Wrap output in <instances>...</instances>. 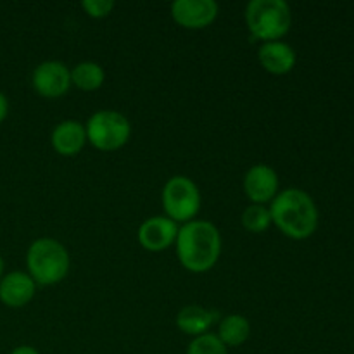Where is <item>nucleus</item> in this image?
<instances>
[{
    "instance_id": "nucleus-20",
    "label": "nucleus",
    "mask_w": 354,
    "mask_h": 354,
    "mask_svg": "<svg viewBox=\"0 0 354 354\" xmlns=\"http://www.w3.org/2000/svg\"><path fill=\"white\" fill-rule=\"evenodd\" d=\"M7 114H9V100H7V97L0 92V123L6 120Z\"/></svg>"
},
{
    "instance_id": "nucleus-17",
    "label": "nucleus",
    "mask_w": 354,
    "mask_h": 354,
    "mask_svg": "<svg viewBox=\"0 0 354 354\" xmlns=\"http://www.w3.org/2000/svg\"><path fill=\"white\" fill-rule=\"evenodd\" d=\"M242 227L251 234H263L272 227V214L266 206L261 204H249L241 216Z\"/></svg>"
},
{
    "instance_id": "nucleus-4",
    "label": "nucleus",
    "mask_w": 354,
    "mask_h": 354,
    "mask_svg": "<svg viewBox=\"0 0 354 354\" xmlns=\"http://www.w3.org/2000/svg\"><path fill=\"white\" fill-rule=\"evenodd\" d=\"M244 19L252 38L263 44L282 40L292 26V12L283 0H251L244 10Z\"/></svg>"
},
{
    "instance_id": "nucleus-7",
    "label": "nucleus",
    "mask_w": 354,
    "mask_h": 354,
    "mask_svg": "<svg viewBox=\"0 0 354 354\" xmlns=\"http://www.w3.org/2000/svg\"><path fill=\"white\" fill-rule=\"evenodd\" d=\"M31 85L45 99H59L71 88V69L61 61H44L33 69Z\"/></svg>"
},
{
    "instance_id": "nucleus-9",
    "label": "nucleus",
    "mask_w": 354,
    "mask_h": 354,
    "mask_svg": "<svg viewBox=\"0 0 354 354\" xmlns=\"http://www.w3.org/2000/svg\"><path fill=\"white\" fill-rule=\"evenodd\" d=\"M178 228V225L168 216H151L138 227V244L149 252H162L175 244Z\"/></svg>"
},
{
    "instance_id": "nucleus-5",
    "label": "nucleus",
    "mask_w": 354,
    "mask_h": 354,
    "mask_svg": "<svg viewBox=\"0 0 354 354\" xmlns=\"http://www.w3.org/2000/svg\"><path fill=\"white\" fill-rule=\"evenodd\" d=\"M86 142L97 151L114 152L124 147L131 137V124L124 114L113 109L93 113L85 123Z\"/></svg>"
},
{
    "instance_id": "nucleus-2",
    "label": "nucleus",
    "mask_w": 354,
    "mask_h": 354,
    "mask_svg": "<svg viewBox=\"0 0 354 354\" xmlns=\"http://www.w3.org/2000/svg\"><path fill=\"white\" fill-rule=\"evenodd\" d=\"M272 225L292 241H306L318 228V207L304 190L290 187L277 194L268 206Z\"/></svg>"
},
{
    "instance_id": "nucleus-16",
    "label": "nucleus",
    "mask_w": 354,
    "mask_h": 354,
    "mask_svg": "<svg viewBox=\"0 0 354 354\" xmlns=\"http://www.w3.org/2000/svg\"><path fill=\"white\" fill-rule=\"evenodd\" d=\"M106 82V71L99 62L83 61L71 69V85L83 92H95Z\"/></svg>"
},
{
    "instance_id": "nucleus-1",
    "label": "nucleus",
    "mask_w": 354,
    "mask_h": 354,
    "mask_svg": "<svg viewBox=\"0 0 354 354\" xmlns=\"http://www.w3.org/2000/svg\"><path fill=\"white\" fill-rule=\"evenodd\" d=\"M175 245L183 268L206 273L216 266L221 256V234L211 221L192 220L178 228Z\"/></svg>"
},
{
    "instance_id": "nucleus-10",
    "label": "nucleus",
    "mask_w": 354,
    "mask_h": 354,
    "mask_svg": "<svg viewBox=\"0 0 354 354\" xmlns=\"http://www.w3.org/2000/svg\"><path fill=\"white\" fill-rule=\"evenodd\" d=\"M279 175L268 165H254L244 175V194L251 204L266 206L277 197L279 190Z\"/></svg>"
},
{
    "instance_id": "nucleus-11",
    "label": "nucleus",
    "mask_w": 354,
    "mask_h": 354,
    "mask_svg": "<svg viewBox=\"0 0 354 354\" xmlns=\"http://www.w3.org/2000/svg\"><path fill=\"white\" fill-rule=\"evenodd\" d=\"M35 294L37 283L26 272H10L0 279V301L7 308H24Z\"/></svg>"
},
{
    "instance_id": "nucleus-21",
    "label": "nucleus",
    "mask_w": 354,
    "mask_h": 354,
    "mask_svg": "<svg viewBox=\"0 0 354 354\" xmlns=\"http://www.w3.org/2000/svg\"><path fill=\"white\" fill-rule=\"evenodd\" d=\"M10 354H40L38 353V349H35L33 346H17V348H14L12 351H10Z\"/></svg>"
},
{
    "instance_id": "nucleus-14",
    "label": "nucleus",
    "mask_w": 354,
    "mask_h": 354,
    "mask_svg": "<svg viewBox=\"0 0 354 354\" xmlns=\"http://www.w3.org/2000/svg\"><path fill=\"white\" fill-rule=\"evenodd\" d=\"M220 315L214 310L199 306V304H187L176 315V327L190 337L209 334V328L218 322Z\"/></svg>"
},
{
    "instance_id": "nucleus-13",
    "label": "nucleus",
    "mask_w": 354,
    "mask_h": 354,
    "mask_svg": "<svg viewBox=\"0 0 354 354\" xmlns=\"http://www.w3.org/2000/svg\"><path fill=\"white\" fill-rule=\"evenodd\" d=\"M258 61L270 75L283 76L289 75L294 69L297 62V54L286 41H266L259 47Z\"/></svg>"
},
{
    "instance_id": "nucleus-22",
    "label": "nucleus",
    "mask_w": 354,
    "mask_h": 354,
    "mask_svg": "<svg viewBox=\"0 0 354 354\" xmlns=\"http://www.w3.org/2000/svg\"><path fill=\"white\" fill-rule=\"evenodd\" d=\"M3 277V259H2V256H0V279H2Z\"/></svg>"
},
{
    "instance_id": "nucleus-3",
    "label": "nucleus",
    "mask_w": 354,
    "mask_h": 354,
    "mask_svg": "<svg viewBox=\"0 0 354 354\" xmlns=\"http://www.w3.org/2000/svg\"><path fill=\"white\" fill-rule=\"evenodd\" d=\"M71 258L62 242L41 237L31 242L26 252L28 275L37 286H55L68 277Z\"/></svg>"
},
{
    "instance_id": "nucleus-15",
    "label": "nucleus",
    "mask_w": 354,
    "mask_h": 354,
    "mask_svg": "<svg viewBox=\"0 0 354 354\" xmlns=\"http://www.w3.org/2000/svg\"><path fill=\"white\" fill-rule=\"evenodd\" d=\"M251 335V324L244 315L232 313L220 320L216 337L223 342L227 348H239L244 344Z\"/></svg>"
},
{
    "instance_id": "nucleus-8",
    "label": "nucleus",
    "mask_w": 354,
    "mask_h": 354,
    "mask_svg": "<svg viewBox=\"0 0 354 354\" xmlns=\"http://www.w3.org/2000/svg\"><path fill=\"white\" fill-rule=\"evenodd\" d=\"M173 21L187 30H203L216 21L220 7L214 0H175L169 7Z\"/></svg>"
},
{
    "instance_id": "nucleus-12",
    "label": "nucleus",
    "mask_w": 354,
    "mask_h": 354,
    "mask_svg": "<svg viewBox=\"0 0 354 354\" xmlns=\"http://www.w3.org/2000/svg\"><path fill=\"white\" fill-rule=\"evenodd\" d=\"M50 144L59 156L64 158L78 156L86 144L85 124L76 120L61 121L52 130Z\"/></svg>"
},
{
    "instance_id": "nucleus-19",
    "label": "nucleus",
    "mask_w": 354,
    "mask_h": 354,
    "mask_svg": "<svg viewBox=\"0 0 354 354\" xmlns=\"http://www.w3.org/2000/svg\"><path fill=\"white\" fill-rule=\"evenodd\" d=\"M82 7L90 17L102 19V17H107L113 12L114 2L113 0H83Z\"/></svg>"
},
{
    "instance_id": "nucleus-6",
    "label": "nucleus",
    "mask_w": 354,
    "mask_h": 354,
    "mask_svg": "<svg viewBox=\"0 0 354 354\" xmlns=\"http://www.w3.org/2000/svg\"><path fill=\"white\" fill-rule=\"evenodd\" d=\"M161 201L166 213L165 216L175 221L176 225H183L196 220L203 197L194 180H190L189 176L175 175L162 187Z\"/></svg>"
},
{
    "instance_id": "nucleus-18",
    "label": "nucleus",
    "mask_w": 354,
    "mask_h": 354,
    "mask_svg": "<svg viewBox=\"0 0 354 354\" xmlns=\"http://www.w3.org/2000/svg\"><path fill=\"white\" fill-rule=\"evenodd\" d=\"M187 354H228V348L216 337V334H204L194 337L187 348Z\"/></svg>"
}]
</instances>
